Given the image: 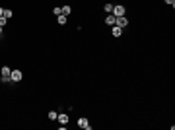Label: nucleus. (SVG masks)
Listing matches in <instances>:
<instances>
[{
	"instance_id": "1",
	"label": "nucleus",
	"mask_w": 175,
	"mask_h": 130,
	"mask_svg": "<svg viewBox=\"0 0 175 130\" xmlns=\"http://www.w3.org/2000/svg\"><path fill=\"white\" fill-rule=\"evenodd\" d=\"M10 74H12V68H10V66H2V70H0V76H2V82H4V84H8L10 82Z\"/></svg>"
},
{
	"instance_id": "2",
	"label": "nucleus",
	"mask_w": 175,
	"mask_h": 130,
	"mask_svg": "<svg viewBox=\"0 0 175 130\" xmlns=\"http://www.w3.org/2000/svg\"><path fill=\"white\" fill-rule=\"evenodd\" d=\"M22 80H23L22 70H12V74H10V82H22Z\"/></svg>"
},
{
	"instance_id": "3",
	"label": "nucleus",
	"mask_w": 175,
	"mask_h": 130,
	"mask_svg": "<svg viewBox=\"0 0 175 130\" xmlns=\"http://www.w3.org/2000/svg\"><path fill=\"white\" fill-rule=\"evenodd\" d=\"M124 14H127V10H124L123 4H115V6H113V16L119 18V16H124Z\"/></svg>"
},
{
	"instance_id": "4",
	"label": "nucleus",
	"mask_w": 175,
	"mask_h": 130,
	"mask_svg": "<svg viewBox=\"0 0 175 130\" xmlns=\"http://www.w3.org/2000/svg\"><path fill=\"white\" fill-rule=\"evenodd\" d=\"M78 126L84 128V130H92V124H90V121H88L86 116H80L78 119Z\"/></svg>"
},
{
	"instance_id": "5",
	"label": "nucleus",
	"mask_w": 175,
	"mask_h": 130,
	"mask_svg": "<svg viewBox=\"0 0 175 130\" xmlns=\"http://www.w3.org/2000/svg\"><path fill=\"white\" fill-rule=\"evenodd\" d=\"M115 25H119L121 29H124L127 25H129V18H127V16H119V18H117V22H115Z\"/></svg>"
},
{
	"instance_id": "6",
	"label": "nucleus",
	"mask_w": 175,
	"mask_h": 130,
	"mask_svg": "<svg viewBox=\"0 0 175 130\" xmlns=\"http://www.w3.org/2000/svg\"><path fill=\"white\" fill-rule=\"evenodd\" d=\"M56 121H59V124H68L70 116L66 115V113H59V115H56Z\"/></svg>"
},
{
	"instance_id": "7",
	"label": "nucleus",
	"mask_w": 175,
	"mask_h": 130,
	"mask_svg": "<svg viewBox=\"0 0 175 130\" xmlns=\"http://www.w3.org/2000/svg\"><path fill=\"white\" fill-rule=\"evenodd\" d=\"M123 31H124V29H121L119 25H111V33H113V37H121Z\"/></svg>"
},
{
	"instance_id": "8",
	"label": "nucleus",
	"mask_w": 175,
	"mask_h": 130,
	"mask_svg": "<svg viewBox=\"0 0 175 130\" xmlns=\"http://www.w3.org/2000/svg\"><path fill=\"white\" fill-rule=\"evenodd\" d=\"M115 22H117V16H113V14H109L105 18V23L109 25V27H111V25H115Z\"/></svg>"
},
{
	"instance_id": "9",
	"label": "nucleus",
	"mask_w": 175,
	"mask_h": 130,
	"mask_svg": "<svg viewBox=\"0 0 175 130\" xmlns=\"http://www.w3.org/2000/svg\"><path fill=\"white\" fill-rule=\"evenodd\" d=\"M60 10H62V16H68L70 12H72V6H70V4H64Z\"/></svg>"
},
{
	"instance_id": "10",
	"label": "nucleus",
	"mask_w": 175,
	"mask_h": 130,
	"mask_svg": "<svg viewBox=\"0 0 175 130\" xmlns=\"http://www.w3.org/2000/svg\"><path fill=\"white\" fill-rule=\"evenodd\" d=\"M113 6H115V4H111V2H107V4L103 6V10H105L107 14H113Z\"/></svg>"
},
{
	"instance_id": "11",
	"label": "nucleus",
	"mask_w": 175,
	"mask_h": 130,
	"mask_svg": "<svg viewBox=\"0 0 175 130\" xmlns=\"http://www.w3.org/2000/svg\"><path fill=\"white\" fill-rule=\"evenodd\" d=\"M2 16H4L6 19H10L12 16H14V12H12V10H8V8H4V14H2Z\"/></svg>"
},
{
	"instance_id": "12",
	"label": "nucleus",
	"mask_w": 175,
	"mask_h": 130,
	"mask_svg": "<svg viewBox=\"0 0 175 130\" xmlns=\"http://www.w3.org/2000/svg\"><path fill=\"white\" fill-rule=\"evenodd\" d=\"M56 22H59L60 25H64V23H66V16H62V14H60V16H56Z\"/></svg>"
},
{
	"instance_id": "13",
	"label": "nucleus",
	"mask_w": 175,
	"mask_h": 130,
	"mask_svg": "<svg viewBox=\"0 0 175 130\" xmlns=\"http://www.w3.org/2000/svg\"><path fill=\"white\" fill-rule=\"evenodd\" d=\"M56 115H59L56 111H49V115H47V116H49V121H56Z\"/></svg>"
},
{
	"instance_id": "14",
	"label": "nucleus",
	"mask_w": 175,
	"mask_h": 130,
	"mask_svg": "<svg viewBox=\"0 0 175 130\" xmlns=\"http://www.w3.org/2000/svg\"><path fill=\"white\" fill-rule=\"evenodd\" d=\"M53 14H55V16H60V14H62V10L56 6V8H53Z\"/></svg>"
},
{
	"instance_id": "15",
	"label": "nucleus",
	"mask_w": 175,
	"mask_h": 130,
	"mask_svg": "<svg viewBox=\"0 0 175 130\" xmlns=\"http://www.w3.org/2000/svg\"><path fill=\"white\" fill-rule=\"evenodd\" d=\"M6 23H8V19H6V18H4V16H0V25H2V27H4Z\"/></svg>"
},
{
	"instance_id": "16",
	"label": "nucleus",
	"mask_w": 175,
	"mask_h": 130,
	"mask_svg": "<svg viewBox=\"0 0 175 130\" xmlns=\"http://www.w3.org/2000/svg\"><path fill=\"white\" fill-rule=\"evenodd\" d=\"M163 2H166L167 6H175V0H163Z\"/></svg>"
},
{
	"instance_id": "17",
	"label": "nucleus",
	"mask_w": 175,
	"mask_h": 130,
	"mask_svg": "<svg viewBox=\"0 0 175 130\" xmlns=\"http://www.w3.org/2000/svg\"><path fill=\"white\" fill-rule=\"evenodd\" d=\"M2 14H4V8H0V16H2Z\"/></svg>"
},
{
	"instance_id": "18",
	"label": "nucleus",
	"mask_w": 175,
	"mask_h": 130,
	"mask_svg": "<svg viewBox=\"0 0 175 130\" xmlns=\"http://www.w3.org/2000/svg\"><path fill=\"white\" fill-rule=\"evenodd\" d=\"M0 35H2V25H0Z\"/></svg>"
}]
</instances>
